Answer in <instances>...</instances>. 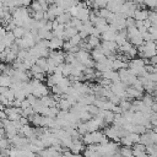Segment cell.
<instances>
[{"label": "cell", "instance_id": "cell-1", "mask_svg": "<svg viewBox=\"0 0 157 157\" xmlns=\"http://www.w3.org/2000/svg\"><path fill=\"white\" fill-rule=\"evenodd\" d=\"M49 93V90H48V86L44 85L43 82H39L37 85L33 86V90H32V95L37 98H41L43 96H48Z\"/></svg>", "mask_w": 157, "mask_h": 157}, {"label": "cell", "instance_id": "cell-2", "mask_svg": "<svg viewBox=\"0 0 157 157\" xmlns=\"http://www.w3.org/2000/svg\"><path fill=\"white\" fill-rule=\"evenodd\" d=\"M125 95L128 96V98H141L142 97V92L138 91L136 88H134L133 86H128L127 88H125Z\"/></svg>", "mask_w": 157, "mask_h": 157}, {"label": "cell", "instance_id": "cell-3", "mask_svg": "<svg viewBox=\"0 0 157 157\" xmlns=\"http://www.w3.org/2000/svg\"><path fill=\"white\" fill-rule=\"evenodd\" d=\"M108 139H111V140H113V141H118L119 142V135H118V129L115 128V127H111V128H107L106 130H104V133H103Z\"/></svg>", "mask_w": 157, "mask_h": 157}, {"label": "cell", "instance_id": "cell-4", "mask_svg": "<svg viewBox=\"0 0 157 157\" xmlns=\"http://www.w3.org/2000/svg\"><path fill=\"white\" fill-rule=\"evenodd\" d=\"M63 43H64V39L58 38V37H53V38L49 41L48 49H49V50H56V49H61V47H63Z\"/></svg>", "mask_w": 157, "mask_h": 157}, {"label": "cell", "instance_id": "cell-5", "mask_svg": "<svg viewBox=\"0 0 157 157\" xmlns=\"http://www.w3.org/2000/svg\"><path fill=\"white\" fill-rule=\"evenodd\" d=\"M148 16V10L146 9H136L134 11V15H133V19L135 21H144L146 20Z\"/></svg>", "mask_w": 157, "mask_h": 157}, {"label": "cell", "instance_id": "cell-6", "mask_svg": "<svg viewBox=\"0 0 157 157\" xmlns=\"http://www.w3.org/2000/svg\"><path fill=\"white\" fill-rule=\"evenodd\" d=\"M90 11H91V9H88V8H84V9H79V11H77V15H76V17L81 21V22H85V21H88V16H90Z\"/></svg>", "mask_w": 157, "mask_h": 157}, {"label": "cell", "instance_id": "cell-7", "mask_svg": "<svg viewBox=\"0 0 157 157\" xmlns=\"http://www.w3.org/2000/svg\"><path fill=\"white\" fill-rule=\"evenodd\" d=\"M2 42L5 44V47H10L15 42V36H14V33L11 32V31H6L5 36L2 38Z\"/></svg>", "mask_w": 157, "mask_h": 157}, {"label": "cell", "instance_id": "cell-8", "mask_svg": "<svg viewBox=\"0 0 157 157\" xmlns=\"http://www.w3.org/2000/svg\"><path fill=\"white\" fill-rule=\"evenodd\" d=\"M101 47H103L104 49H108V50H111L113 53H115L117 49H118V46H117V43L114 41H102Z\"/></svg>", "mask_w": 157, "mask_h": 157}, {"label": "cell", "instance_id": "cell-9", "mask_svg": "<svg viewBox=\"0 0 157 157\" xmlns=\"http://www.w3.org/2000/svg\"><path fill=\"white\" fill-rule=\"evenodd\" d=\"M70 20H71V15H70L69 12H63L61 15H59V16L55 17V21H56L58 23H61V25L69 23Z\"/></svg>", "mask_w": 157, "mask_h": 157}, {"label": "cell", "instance_id": "cell-10", "mask_svg": "<svg viewBox=\"0 0 157 157\" xmlns=\"http://www.w3.org/2000/svg\"><path fill=\"white\" fill-rule=\"evenodd\" d=\"M86 42H87V44L93 49V48H96V47H98V46L101 44V38L95 37V36H88V37L86 38Z\"/></svg>", "mask_w": 157, "mask_h": 157}, {"label": "cell", "instance_id": "cell-11", "mask_svg": "<svg viewBox=\"0 0 157 157\" xmlns=\"http://www.w3.org/2000/svg\"><path fill=\"white\" fill-rule=\"evenodd\" d=\"M115 33L117 32H113L112 29H108V31H106V32H102L101 33V37L100 38H102L103 41H114Z\"/></svg>", "mask_w": 157, "mask_h": 157}, {"label": "cell", "instance_id": "cell-12", "mask_svg": "<svg viewBox=\"0 0 157 157\" xmlns=\"http://www.w3.org/2000/svg\"><path fill=\"white\" fill-rule=\"evenodd\" d=\"M11 76L4 75V74H0V86H5V87H10L11 85Z\"/></svg>", "mask_w": 157, "mask_h": 157}, {"label": "cell", "instance_id": "cell-13", "mask_svg": "<svg viewBox=\"0 0 157 157\" xmlns=\"http://www.w3.org/2000/svg\"><path fill=\"white\" fill-rule=\"evenodd\" d=\"M129 42H130L134 47H136V48L144 44V39L141 38V35H138V36H134V37L129 38Z\"/></svg>", "mask_w": 157, "mask_h": 157}, {"label": "cell", "instance_id": "cell-14", "mask_svg": "<svg viewBox=\"0 0 157 157\" xmlns=\"http://www.w3.org/2000/svg\"><path fill=\"white\" fill-rule=\"evenodd\" d=\"M11 32L14 33V36H15V38H22L23 37V35H25V32H26V29L23 28V27H20V26H16Z\"/></svg>", "mask_w": 157, "mask_h": 157}, {"label": "cell", "instance_id": "cell-15", "mask_svg": "<svg viewBox=\"0 0 157 157\" xmlns=\"http://www.w3.org/2000/svg\"><path fill=\"white\" fill-rule=\"evenodd\" d=\"M142 100V103L145 104V106H147V107H151V104L155 102V96H151V95H148V93H147V95H145V96H142L141 97Z\"/></svg>", "mask_w": 157, "mask_h": 157}, {"label": "cell", "instance_id": "cell-16", "mask_svg": "<svg viewBox=\"0 0 157 157\" xmlns=\"http://www.w3.org/2000/svg\"><path fill=\"white\" fill-rule=\"evenodd\" d=\"M103 120H104V124H113V120H114V113L112 111H106V114L103 117Z\"/></svg>", "mask_w": 157, "mask_h": 157}, {"label": "cell", "instance_id": "cell-17", "mask_svg": "<svg viewBox=\"0 0 157 157\" xmlns=\"http://www.w3.org/2000/svg\"><path fill=\"white\" fill-rule=\"evenodd\" d=\"M93 3V9H102L107 6L108 0H92Z\"/></svg>", "mask_w": 157, "mask_h": 157}, {"label": "cell", "instance_id": "cell-18", "mask_svg": "<svg viewBox=\"0 0 157 157\" xmlns=\"http://www.w3.org/2000/svg\"><path fill=\"white\" fill-rule=\"evenodd\" d=\"M79 119H80V121H88L90 119H92V115L87 111H82L79 113Z\"/></svg>", "mask_w": 157, "mask_h": 157}, {"label": "cell", "instance_id": "cell-19", "mask_svg": "<svg viewBox=\"0 0 157 157\" xmlns=\"http://www.w3.org/2000/svg\"><path fill=\"white\" fill-rule=\"evenodd\" d=\"M29 8H31V10H32V12H35V11H43L41 4L38 3V0H33V2H31Z\"/></svg>", "mask_w": 157, "mask_h": 157}, {"label": "cell", "instance_id": "cell-20", "mask_svg": "<svg viewBox=\"0 0 157 157\" xmlns=\"http://www.w3.org/2000/svg\"><path fill=\"white\" fill-rule=\"evenodd\" d=\"M36 64L38 67H41L43 69V71L46 73V69H47V58H37Z\"/></svg>", "mask_w": 157, "mask_h": 157}, {"label": "cell", "instance_id": "cell-21", "mask_svg": "<svg viewBox=\"0 0 157 157\" xmlns=\"http://www.w3.org/2000/svg\"><path fill=\"white\" fill-rule=\"evenodd\" d=\"M147 20L150 21L151 25L156 26V22H157V15L155 11H148V16H147Z\"/></svg>", "mask_w": 157, "mask_h": 157}, {"label": "cell", "instance_id": "cell-22", "mask_svg": "<svg viewBox=\"0 0 157 157\" xmlns=\"http://www.w3.org/2000/svg\"><path fill=\"white\" fill-rule=\"evenodd\" d=\"M52 92H53V95H58V96L64 95V91H63V88H61L59 85H54V86H52Z\"/></svg>", "mask_w": 157, "mask_h": 157}, {"label": "cell", "instance_id": "cell-23", "mask_svg": "<svg viewBox=\"0 0 157 157\" xmlns=\"http://www.w3.org/2000/svg\"><path fill=\"white\" fill-rule=\"evenodd\" d=\"M109 14H111V11H109L107 8H102V9L98 10V17H102V19H104V20L109 16Z\"/></svg>", "mask_w": 157, "mask_h": 157}, {"label": "cell", "instance_id": "cell-24", "mask_svg": "<svg viewBox=\"0 0 157 157\" xmlns=\"http://www.w3.org/2000/svg\"><path fill=\"white\" fill-rule=\"evenodd\" d=\"M29 73H31V75L32 74H38V73H44L43 71V69L41 68V67H38L37 64H33L32 67L29 68Z\"/></svg>", "mask_w": 157, "mask_h": 157}, {"label": "cell", "instance_id": "cell-25", "mask_svg": "<svg viewBox=\"0 0 157 157\" xmlns=\"http://www.w3.org/2000/svg\"><path fill=\"white\" fill-rule=\"evenodd\" d=\"M69 42H70L73 46H77V44L81 42V37L79 36V32H77L75 36H73L71 38H69Z\"/></svg>", "mask_w": 157, "mask_h": 157}, {"label": "cell", "instance_id": "cell-26", "mask_svg": "<svg viewBox=\"0 0 157 157\" xmlns=\"http://www.w3.org/2000/svg\"><path fill=\"white\" fill-rule=\"evenodd\" d=\"M4 96H5V97L11 102V101H14V100H15V92H14L11 88H8V91L4 93Z\"/></svg>", "mask_w": 157, "mask_h": 157}, {"label": "cell", "instance_id": "cell-27", "mask_svg": "<svg viewBox=\"0 0 157 157\" xmlns=\"http://www.w3.org/2000/svg\"><path fill=\"white\" fill-rule=\"evenodd\" d=\"M128 136H129V139L131 140L133 145H134V144H136V142H139V140H140V135H139V134H136V133H129V134H128Z\"/></svg>", "mask_w": 157, "mask_h": 157}, {"label": "cell", "instance_id": "cell-28", "mask_svg": "<svg viewBox=\"0 0 157 157\" xmlns=\"http://www.w3.org/2000/svg\"><path fill=\"white\" fill-rule=\"evenodd\" d=\"M9 139H5V138H2L0 139V150H4V148H9Z\"/></svg>", "mask_w": 157, "mask_h": 157}, {"label": "cell", "instance_id": "cell-29", "mask_svg": "<svg viewBox=\"0 0 157 157\" xmlns=\"http://www.w3.org/2000/svg\"><path fill=\"white\" fill-rule=\"evenodd\" d=\"M15 3H16V6H29L31 4V0H15Z\"/></svg>", "mask_w": 157, "mask_h": 157}, {"label": "cell", "instance_id": "cell-30", "mask_svg": "<svg viewBox=\"0 0 157 157\" xmlns=\"http://www.w3.org/2000/svg\"><path fill=\"white\" fill-rule=\"evenodd\" d=\"M144 69L148 73V74H156V65H151V64H146L144 67Z\"/></svg>", "mask_w": 157, "mask_h": 157}, {"label": "cell", "instance_id": "cell-31", "mask_svg": "<svg viewBox=\"0 0 157 157\" xmlns=\"http://www.w3.org/2000/svg\"><path fill=\"white\" fill-rule=\"evenodd\" d=\"M135 26V20L133 17H127L125 19V28L127 27H133Z\"/></svg>", "mask_w": 157, "mask_h": 157}, {"label": "cell", "instance_id": "cell-32", "mask_svg": "<svg viewBox=\"0 0 157 157\" xmlns=\"http://www.w3.org/2000/svg\"><path fill=\"white\" fill-rule=\"evenodd\" d=\"M147 32H148L150 35H152V36H157V27L153 26V25H151V26L147 28Z\"/></svg>", "mask_w": 157, "mask_h": 157}, {"label": "cell", "instance_id": "cell-33", "mask_svg": "<svg viewBox=\"0 0 157 157\" xmlns=\"http://www.w3.org/2000/svg\"><path fill=\"white\" fill-rule=\"evenodd\" d=\"M28 107H31V104H29V102H28V100H27V98H25L23 101H21V106H20V108L25 109V108H28Z\"/></svg>", "mask_w": 157, "mask_h": 157}, {"label": "cell", "instance_id": "cell-34", "mask_svg": "<svg viewBox=\"0 0 157 157\" xmlns=\"http://www.w3.org/2000/svg\"><path fill=\"white\" fill-rule=\"evenodd\" d=\"M156 63H157V58H156V55H153V56L148 58V64H151V65H156Z\"/></svg>", "mask_w": 157, "mask_h": 157}, {"label": "cell", "instance_id": "cell-35", "mask_svg": "<svg viewBox=\"0 0 157 157\" xmlns=\"http://www.w3.org/2000/svg\"><path fill=\"white\" fill-rule=\"evenodd\" d=\"M6 118H8L6 113H5L4 111H0V120H4V119H6Z\"/></svg>", "mask_w": 157, "mask_h": 157}, {"label": "cell", "instance_id": "cell-36", "mask_svg": "<svg viewBox=\"0 0 157 157\" xmlns=\"http://www.w3.org/2000/svg\"><path fill=\"white\" fill-rule=\"evenodd\" d=\"M9 87H5V86H0V95H4V93L8 91Z\"/></svg>", "mask_w": 157, "mask_h": 157}, {"label": "cell", "instance_id": "cell-37", "mask_svg": "<svg viewBox=\"0 0 157 157\" xmlns=\"http://www.w3.org/2000/svg\"><path fill=\"white\" fill-rule=\"evenodd\" d=\"M0 63H3V61H2V58H0Z\"/></svg>", "mask_w": 157, "mask_h": 157}]
</instances>
